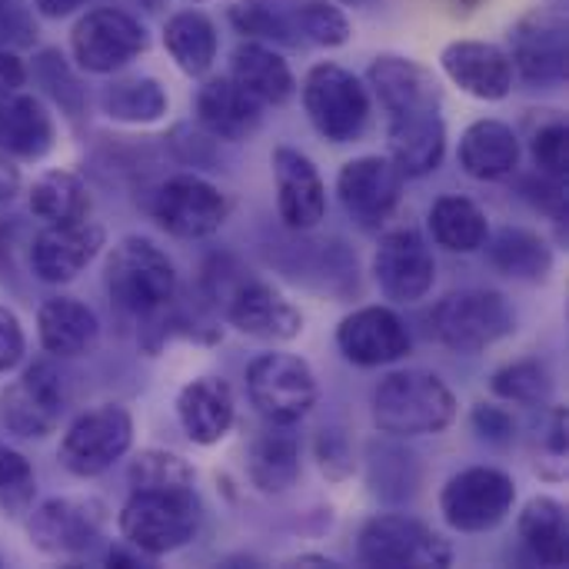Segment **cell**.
Segmentation results:
<instances>
[{"mask_svg": "<svg viewBox=\"0 0 569 569\" xmlns=\"http://www.w3.org/2000/svg\"><path fill=\"white\" fill-rule=\"evenodd\" d=\"M373 420L390 437L443 433L457 420V400L437 373L400 370L380 380L373 393Z\"/></svg>", "mask_w": 569, "mask_h": 569, "instance_id": "6da1fadb", "label": "cell"}, {"mask_svg": "<svg viewBox=\"0 0 569 569\" xmlns=\"http://www.w3.org/2000/svg\"><path fill=\"white\" fill-rule=\"evenodd\" d=\"M200 520L193 487H133V497L120 510L123 540L147 557L180 550Z\"/></svg>", "mask_w": 569, "mask_h": 569, "instance_id": "7a4b0ae2", "label": "cell"}, {"mask_svg": "<svg viewBox=\"0 0 569 569\" xmlns=\"http://www.w3.org/2000/svg\"><path fill=\"white\" fill-rule=\"evenodd\" d=\"M107 290L123 313L150 317L173 300L177 273L160 247L143 237H127L107 260Z\"/></svg>", "mask_w": 569, "mask_h": 569, "instance_id": "3957f363", "label": "cell"}, {"mask_svg": "<svg viewBox=\"0 0 569 569\" xmlns=\"http://www.w3.org/2000/svg\"><path fill=\"white\" fill-rule=\"evenodd\" d=\"M513 310L497 290H460L437 303L433 330L460 353H480L513 333Z\"/></svg>", "mask_w": 569, "mask_h": 569, "instance_id": "277c9868", "label": "cell"}, {"mask_svg": "<svg viewBox=\"0 0 569 569\" xmlns=\"http://www.w3.org/2000/svg\"><path fill=\"white\" fill-rule=\"evenodd\" d=\"M303 107L310 123L333 143H347L363 133L370 117L367 87L337 63H317L303 80Z\"/></svg>", "mask_w": 569, "mask_h": 569, "instance_id": "5b68a950", "label": "cell"}, {"mask_svg": "<svg viewBox=\"0 0 569 569\" xmlns=\"http://www.w3.org/2000/svg\"><path fill=\"white\" fill-rule=\"evenodd\" d=\"M130 443H133L130 413L117 403H103V407L80 413L67 427L57 457L67 473L90 480V477L107 473L130 450Z\"/></svg>", "mask_w": 569, "mask_h": 569, "instance_id": "8992f818", "label": "cell"}, {"mask_svg": "<svg viewBox=\"0 0 569 569\" xmlns=\"http://www.w3.org/2000/svg\"><path fill=\"white\" fill-rule=\"evenodd\" d=\"M147 43V27L133 13L117 7L87 10L70 33V53L87 73H113L140 57Z\"/></svg>", "mask_w": 569, "mask_h": 569, "instance_id": "52a82bcc", "label": "cell"}, {"mask_svg": "<svg viewBox=\"0 0 569 569\" xmlns=\"http://www.w3.org/2000/svg\"><path fill=\"white\" fill-rule=\"evenodd\" d=\"M513 500L517 487L503 470L470 467L443 487L440 513L457 533H487L510 517Z\"/></svg>", "mask_w": 569, "mask_h": 569, "instance_id": "ba28073f", "label": "cell"}, {"mask_svg": "<svg viewBox=\"0 0 569 569\" xmlns=\"http://www.w3.org/2000/svg\"><path fill=\"white\" fill-rule=\"evenodd\" d=\"M247 390L253 407L270 423H297L317 403L313 370L290 353H263L247 370Z\"/></svg>", "mask_w": 569, "mask_h": 569, "instance_id": "9c48e42d", "label": "cell"}, {"mask_svg": "<svg viewBox=\"0 0 569 569\" xmlns=\"http://www.w3.org/2000/svg\"><path fill=\"white\" fill-rule=\"evenodd\" d=\"M450 557L453 553L447 540L413 517H400V513L373 517L360 533V560L367 567H447Z\"/></svg>", "mask_w": 569, "mask_h": 569, "instance_id": "30bf717a", "label": "cell"}, {"mask_svg": "<svg viewBox=\"0 0 569 569\" xmlns=\"http://www.w3.org/2000/svg\"><path fill=\"white\" fill-rule=\"evenodd\" d=\"M63 407H67L63 373L47 360L27 367L23 377L0 397V417L7 430L23 440L53 433Z\"/></svg>", "mask_w": 569, "mask_h": 569, "instance_id": "8fae6325", "label": "cell"}, {"mask_svg": "<svg viewBox=\"0 0 569 569\" xmlns=\"http://www.w3.org/2000/svg\"><path fill=\"white\" fill-rule=\"evenodd\" d=\"M567 20L553 10H533L510 30V63L533 87L567 80Z\"/></svg>", "mask_w": 569, "mask_h": 569, "instance_id": "7c38bea8", "label": "cell"}, {"mask_svg": "<svg viewBox=\"0 0 569 569\" xmlns=\"http://www.w3.org/2000/svg\"><path fill=\"white\" fill-rule=\"evenodd\" d=\"M153 217L167 233L180 240H200L220 230V223L227 220V200L213 183L180 173L160 187L153 200Z\"/></svg>", "mask_w": 569, "mask_h": 569, "instance_id": "4fadbf2b", "label": "cell"}, {"mask_svg": "<svg viewBox=\"0 0 569 569\" xmlns=\"http://www.w3.org/2000/svg\"><path fill=\"white\" fill-rule=\"evenodd\" d=\"M27 530L37 550L50 557H73L100 540L103 507L83 497H53L33 510Z\"/></svg>", "mask_w": 569, "mask_h": 569, "instance_id": "5bb4252c", "label": "cell"}, {"mask_svg": "<svg viewBox=\"0 0 569 569\" xmlns=\"http://www.w3.org/2000/svg\"><path fill=\"white\" fill-rule=\"evenodd\" d=\"M373 277L390 300L413 303L430 293L437 280V263L427 240L417 230H393L377 247Z\"/></svg>", "mask_w": 569, "mask_h": 569, "instance_id": "9a60e30c", "label": "cell"}, {"mask_svg": "<svg viewBox=\"0 0 569 569\" xmlns=\"http://www.w3.org/2000/svg\"><path fill=\"white\" fill-rule=\"evenodd\" d=\"M100 247H103V227L90 220L47 223V230L33 237L30 267L43 283H70L77 273H83V267H90Z\"/></svg>", "mask_w": 569, "mask_h": 569, "instance_id": "2e32d148", "label": "cell"}, {"mask_svg": "<svg viewBox=\"0 0 569 569\" xmlns=\"http://www.w3.org/2000/svg\"><path fill=\"white\" fill-rule=\"evenodd\" d=\"M337 347L357 367H383V363H397L400 357H407L410 333L393 310L363 307L340 323Z\"/></svg>", "mask_w": 569, "mask_h": 569, "instance_id": "e0dca14e", "label": "cell"}, {"mask_svg": "<svg viewBox=\"0 0 569 569\" xmlns=\"http://www.w3.org/2000/svg\"><path fill=\"white\" fill-rule=\"evenodd\" d=\"M443 73L477 100H503L513 90V63L503 47L487 40H457L440 53Z\"/></svg>", "mask_w": 569, "mask_h": 569, "instance_id": "ac0fdd59", "label": "cell"}, {"mask_svg": "<svg viewBox=\"0 0 569 569\" xmlns=\"http://www.w3.org/2000/svg\"><path fill=\"white\" fill-rule=\"evenodd\" d=\"M277 177V210L290 230H310L327 213V187L310 157L293 147H280L273 153Z\"/></svg>", "mask_w": 569, "mask_h": 569, "instance_id": "d6986e66", "label": "cell"}, {"mask_svg": "<svg viewBox=\"0 0 569 569\" xmlns=\"http://www.w3.org/2000/svg\"><path fill=\"white\" fill-rule=\"evenodd\" d=\"M337 190H340L343 207L357 220L373 223V220H383L400 203L403 173L390 157H360L340 170Z\"/></svg>", "mask_w": 569, "mask_h": 569, "instance_id": "ffe728a7", "label": "cell"}, {"mask_svg": "<svg viewBox=\"0 0 569 569\" xmlns=\"http://www.w3.org/2000/svg\"><path fill=\"white\" fill-rule=\"evenodd\" d=\"M370 87L383 110L393 117L407 113H423V110H440V83L427 67L407 57H377L370 63Z\"/></svg>", "mask_w": 569, "mask_h": 569, "instance_id": "44dd1931", "label": "cell"}, {"mask_svg": "<svg viewBox=\"0 0 569 569\" xmlns=\"http://www.w3.org/2000/svg\"><path fill=\"white\" fill-rule=\"evenodd\" d=\"M230 323L253 337V340H293L300 330H303V317L300 310L280 293L273 290L270 283H243L233 300H230V310H227Z\"/></svg>", "mask_w": 569, "mask_h": 569, "instance_id": "7402d4cb", "label": "cell"}, {"mask_svg": "<svg viewBox=\"0 0 569 569\" xmlns=\"http://www.w3.org/2000/svg\"><path fill=\"white\" fill-rule=\"evenodd\" d=\"M197 120L220 140H247L257 133L263 120V103L247 93L233 77H220L200 87L197 93Z\"/></svg>", "mask_w": 569, "mask_h": 569, "instance_id": "603a6c76", "label": "cell"}, {"mask_svg": "<svg viewBox=\"0 0 569 569\" xmlns=\"http://www.w3.org/2000/svg\"><path fill=\"white\" fill-rule=\"evenodd\" d=\"M53 117L33 93L0 97V150L13 160H43L53 150Z\"/></svg>", "mask_w": 569, "mask_h": 569, "instance_id": "cb8c5ba5", "label": "cell"}, {"mask_svg": "<svg viewBox=\"0 0 569 569\" xmlns=\"http://www.w3.org/2000/svg\"><path fill=\"white\" fill-rule=\"evenodd\" d=\"M37 337L50 357H83L100 340L97 313L73 297H50L37 310Z\"/></svg>", "mask_w": 569, "mask_h": 569, "instance_id": "d4e9b609", "label": "cell"}, {"mask_svg": "<svg viewBox=\"0 0 569 569\" xmlns=\"http://www.w3.org/2000/svg\"><path fill=\"white\" fill-rule=\"evenodd\" d=\"M447 150V127L440 110L407 113L390 120V160L403 177H423L440 167Z\"/></svg>", "mask_w": 569, "mask_h": 569, "instance_id": "484cf974", "label": "cell"}, {"mask_svg": "<svg viewBox=\"0 0 569 569\" xmlns=\"http://www.w3.org/2000/svg\"><path fill=\"white\" fill-rule=\"evenodd\" d=\"M177 417L193 443H217L233 427V393L223 380L200 377L187 383L177 397Z\"/></svg>", "mask_w": 569, "mask_h": 569, "instance_id": "4316f807", "label": "cell"}, {"mask_svg": "<svg viewBox=\"0 0 569 569\" xmlns=\"http://www.w3.org/2000/svg\"><path fill=\"white\" fill-rule=\"evenodd\" d=\"M520 163V140L500 120H477L460 140V167L477 180H500Z\"/></svg>", "mask_w": 569, "mask_h": 569, "instance_id": "83f0119b", "label": "cell"}, {"mask_svg": "<svg viewBox=\"0 0 569 569\" xmlns=\"http://www.w3.org/2000/svg\"><path fill=\"white\" fill-rule=\"evenodd\" d=\"M230 77L260 103H287L293 93V73L287 60L260 40H247L233 50Z\"/></svg>", "mask_w": 569, "mask_h": 569, "instance_id": "f1b7e54d", "label": "cell"}, {"mask_svg": "<svg viewBox=\"0 0 569 569\" xmlns=\"http://www.w3.org/2000/svg\"><path fill=\"white\" fill-rule=\"evenodd\" d=\"M247 470L253 487L263 493H283L287 487H293V480L300 477V440L290 433V423H273L270 430L257 433Z\"/></svg>", "mask_w": 569, "mask_h": 569, "instance_id": "f546056e", "label": "cell"}, {"mask_svg": "<svg viewBox=\"0 0 569 569\" xmlns=\"http://www.w3.org/2000/svg\"><path fill=\"white\" fill-rule=\"evenodd\" d=\"M163 43L177 67L190 77H200L217 60V27L200 10H180L163 27Z\"/></svg>", "mask_w": 569, "mask_h": 569, "instance_id": "4dcf8cb0", "label": "cell"}, {"mask_svg": "<svg viewBox=\"0 0 569 569\" xmlns=\"http://www.w3.org/2000/svg\"><path fill=\"white\" fill-rule=\"evenodd\" d=\"M30 213L43 223H77L90 213L87 183L70 170H47L30 187Z\"/></svg>", "mask_w": 569, "mask_h": 569, "instance_id": "1f68e13d", "label": "cell"}, {"mask_svg": "<svg viewBox=\"0 0 569 569\" xmlns=\"http://www.w3.org/2000/svg\"><path fill=\"white\" fill-rule=\"evenodd\" d=\"M520 537L527 550L543 563V567H567L569 560V530L567 510L550 500H530L523 517H520Z\"/></svg>", "mask_w": 569, "mask_h": 569, "instance_id": "d6a6232c", "label": "cell"}, {"mask_svg": "<svg viewBox=\"0 0 569 569\" xmlns=\"http://www.w3.org/2000/svg\"><path fill=\"white\" fill-rule=\"evenodd\" d=\"M490 263L517 280H543L553 270V253L540 233L507 227L490 240Z\"/></svg>", "mask_w": 569, "mask_h": 569, "instance_id": "836d02e7", "label": "cell"}, {"mask_svg": "<svg viewBox=\"0 0 569 569\" xmlns=\"http://www.w3.org/2000/svg\"><path fill=\"white\" fill-rule=\"evenodd\" d=\"M433 240L453 253H473L487 240V217L467 197H440L430 210Z\"/></svg>", "mask_w": 569, "mask_h": 569, "instance_id": "e575fe53", "label": "cell"}, {"mask_svg": "<svg viewBox=\"0 0 569 569\" xmlns=\"http://www.w3.org/2000/svg\"><path fill=\"white\" fill-rule=\"evenodd\" d=\"M100 107L120 123H153L167 113V90L153 77H123L100 90Z\"/></svg>", "mask_w": 569, "mask_h": 569, "instance_id": "d590c367", "label": "cell"}, {"mask_svg": "<svg viewBox=\"0 0 569 569\" xmlns=\"http://www.w3.org/2000/svg\"><path fill=\"white\" fill-rule=\"evenodd\" d=\"M230 23L250 40H277L290 47L300 43L290 7L277 0H240L230 7Z\"/></svg>", "mask_w": 569, "mask_h": 569, "instance_id": "8d00e7d4", "label": "cell"}, {"mask_svg": "<svg viewBox=\"0 0 569 569\" xmlns=\"http://www.w3.org/2000/svg\"><path fill=\"white\" fill-rule=\"evenodd\" d=\"M290 13H293V27H297L300 43L343 47L350 40V20L330 0H293Z\"/></svg>", "mask_w": 569, "mask_h": 569, "instance_id": "74e56055", "label": "cell"}, {"mask_svg": "<svg viewBox=\"0 0 569 569\" xmlns=\"http://www.w3.org/2000/svg\"><path fill=\"white\" fill-rule=\"evenodd\" d=\"M33 80L43 87V93L67 113V117H80L83 113V87L77 80V73L70 70L67 57L60 50H40L33 57Z\"/></svg>", "mask_w": 569, "mask_h": 569, "instance_id": "f35d334b", "label": "cell"}, {"mask_svg": "<svg viewBox=\"0 0 569 569\" xmlns=\"http://www.w3.org/2000/svg\"><path fill=\"white\" fill-rule=\"evenodd\" d=\"M33 497H37V477L30 460L20 450L0 443V510L7 517H23L33 507Z\"/></svg>", "mask_w": 569, "mask_h": 569, "instance_id": "ab89813d", "label": "cell"}, {"mask_svg": "<svg viewBox=\"0 0 569 569\" xmlns=\"http://www.w3.org/2000/svg\"><path fill=\"white\" fill-rule=\"evenodd\" d=\"M553 383H550V373L543 363L537 360H523V363H513V367H503L497 377H493V393L510 400V403H543L550 397Z\"/></svg>", "mask_w": 569, "mask_h": 569, "instance_id": "60d3db41", "label": "cell"}, {"mask_svg": "<svg viewBox=\"0 0 569 569\" xmlns=\"http://www.w3.org/2000/svg\"><path fill=\"white\" fill-rule=\"evenodd\" d=\"M133 487H193V473L190 467L163 450H147L137 457L133 470H130Z\"/></svg>", "mask_w": 569, "mask_h": 569, "instance_id": "b9f144b4", "label": "cell"}, {"mask_svg": "<svg viewBox=\"0 0 569 569\" xmlns=\"http://www.w3.org/2000/svg\"><path fill=\"white\" fill-rule=\"evenodd\" d=\"M533 160L540 167L543 177L563 180L569 170V137L567 123L553 120L547 127H540V133L533 137Z\"/></svg>", "mask_w": 569, "mask_h": 569, "instance_id": "7bdbcfd3", "label": "cell"}, {"mask_svg": "<svg viewBox=\"0 0 569 569\" xmlns=\"http://www.w3.org/2000/svg\"><path fill=\"white\" fill-rule=\"evenodd\" d=\"M23 350H27V340H23V327L17 313L10 307H0V377L10 373L23 360Z\"/></svg>", "mask_w": 569, "mask_h": 569, "instance_id": "ee69618b", "label": "cell"}, {"mask_svg": "<svg viewBox=\"0 0 569 569\" xmlns=\"http://www.w3.org/2000/svg\"><path fill=\"white\" fill-rule=\"evenodd\" d=\"M33 40V23L20 7H10L0 0V47L7 43H30Z\"/></svg>", "mask_w": 569, "mask_h": 569, "instance_id": "f6af8a7d", "label": "cell"}, {"mask_svg": "<svg viewBox=\"0 0 569 569\" xmlns=\"http://www.w3.org/2000/svg\"><path fill=\"white\" fill-rule=\"evenodd\" d=\"M23 83H27V63L13 50L0 47V97L17 93Z\"/></svg>", "mask_w": 569, "mask_h": 569, "instance_id": "bcb514c9", "label": "cell"}, {"mask_svg": "<svg viewBox=\"0 0 569 569\" xmlns=\"http://www.w3.org/2000/svg\"><path fill=\"white\" fill-rule=\"evenodd\" d=\"M473 420H477V427L483 430V437H490V440H507V437L513 433V420H510L507 413L493 410V407H480Z\"/></svg>", "mask_w": 569, "mask_h": 569, "instance_id": "7dc6e473", "label": "cell"}, {"mask_svg": "<svg viewBox=\"0 0 569 569\" xmlns=\"http://www.w3.org/2000/svg\"><path fill=\"white\" fill-rule=\"evenodd\" d=\"M20 193V170L13 163V157H7L0 150V203H10Z\"/></svg>", "mask_w": 569, "mask_h": 569, "instance_id": "c3c4849f", "label": "cell"}, {"mask_svg": "<svg viewBox=\"0 0 569 569\" xmlns=\"http://www.w3.org/2000/svg\"><path fill=\"white\" fill-rule=\"evenodd\" d=\"M87 0H33L37 13L47 17V20H60V17H70L77 7H83Z\"/></svg>", "mask_w": 569, "mask_h": 569, "instance_id": "681fc988", "label": "cell"}, {"mask_svg": "<svg viewBox=\"0 0 569 569\" xmlns=\"http://www.w3.org/2000/svg\"><path fill=\"white\" fill-rule=\"evenodd\" d=\"M340 3H367V0H340Z\"/></svg>", "mask_w": 569, "mask_h": 569, "instance_id": "f907efd6", "label": "cell"}, {"mask_svg": "<svg viewBox=\"0 0 569 569\" xmlns=\"http://www.w3.org/2000/svg\"><path fill=\"white\" fill-rule=\"evenodd\" d=\"M193 3H197V0H193Z\"/></svg>", "mask_w": 569, "mask_h": 569, "instance_id": "816d5d0a", "label": "cell"}]
</instances>
